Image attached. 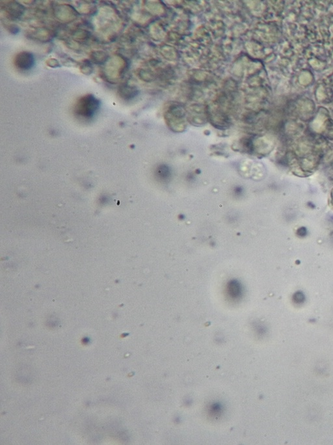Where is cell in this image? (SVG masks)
<instances>
[{"label":"cell","instance_id":"3957f363","mask_svg":"<svg viewBox=\"0 0 333 445\" xmlns=\"http://www.w3.org/2000/svg\"><path fill=\"white\" fill-rule=\"evenodd\" d=\"M293 301L297 303H302L305 301V296L301 292H297L293 297Z\"/></svg>","mask_w":333,"mask_h":445},{"label":"cell","instance_id":"7a4b0ae2","mask_svg":"<svg viewBox=\"0 0 333 445\" xmlns=\"http://www.w3.org/2000/svg\"><path fill=\"white\" fill-rule=\"evenodd\" d=\"M14 63L20 70L27 71L34 65L35 59L32 53L28 52H22L16 55Z\"/></svg>","mask_w":333,"mask_h":445},{"label":"cell","instance_id":"6da1fadb","mask_svg":"<svg viewBox=\"0 0 333 445\" xmlns=\"http://www.w3.org/2000/svg\"><path fill=\"white\" fill-rule=\"evenodd\" d=\"M100 107V101L93 95H87L79 99L75 106V113L83 119L92 118Z\"/></svg>","mask_w":333,"mask_h":445}]
</instances>
